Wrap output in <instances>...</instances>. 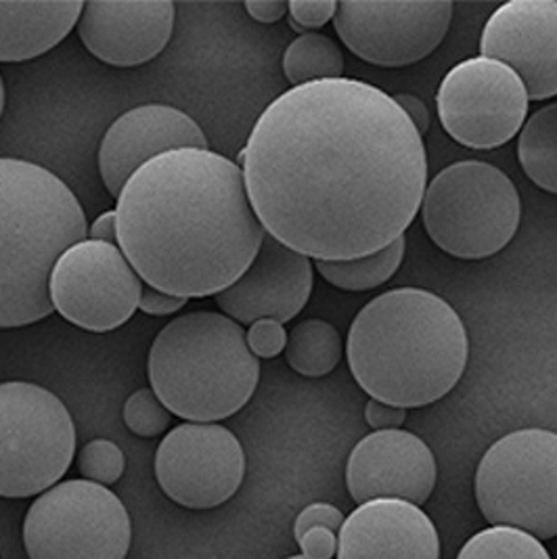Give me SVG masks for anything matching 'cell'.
I'll return each instance as SVG.
<instances>
[{
    "instance_id": "obj_17",
    "label": "cell",
    "mask_w": 557,
    "mask_h": 559,
    "mask_svg": "<svg viewBox=\"0 0 557 559\" xmlns=\"http://www.w3.org/2000/svg\"><path fill=\"white\" fill-rule=\"evenodd\" d=\"M208 150L200 124L170 105L132 107L111 122L99 145V175L109 195L120 198L128 178L143 164L175 150Z\"/></svg>"
},
{
    "instance_id": "obj_35",
    "label": "cell",
    "mask_w": 557,
    "mask_h": 559,
    "mask_svg": "<svg viewBox=\"0 0 557 559\" xmlns=\"http://www.w3.org/2000/svg\"><path fill=\"white\" fill-rule=\"evenodd\" d=\"M394 102L399 103V107L408 116L413 127L417 128V132L424 136L431 122L430 109L426 107V103L417 99L415 95H406V93L394 95Z\"/></svg>"
},
{
    "instance_id": "obj_11",
    "label": "cell",
    "mask_w": 557,
    "mask_h": 559,
    "mask_svg": "<svg viewBox=\"0 0 557 559\" xmlns=\"http://www.w3.org/2000/svg\"><path fill=\"white\" fill-rule=\"evenodd\" d=\"M145 283L118 246L84 239L52 269L49 294L55 310L72 325L107 333L128 323Z\"/></svg>"
},
{
    "instance_id": "obj_19",
    "label": "cell",
    "mask_w": 557,
    "mask_h": 559,
    "mask_svg": "<svg viewBox=\"0 0 557 559\" xmlns=\"http://www.w3.org/2000/svg\"><path fill=\"white\" fill-rule=\"evenodd\" d=\"M337 534V559H440L430 515L399 499L358 506Z\"/></svg>"
},
{
    "instance_id": "obj_18",
    "label": "cell",
    "mask_w": 557,
    "mask_h": 559,
    "mask_svg": "<svg viewBox=\"0 0 557 559\" xmlns=\"http://www.w3.org/2000/svg\"><path fill=\"white\" fill-rule=\"evenodd\" d=\"M175 29L170 0H91L78 20L84 49L114 68H137L166 49Z\"/></svg>"
},
{
    "instance_id": "obj_8",
    "label": "cell",
    "mask_w": 557,
    "mask_h": 559,
    "mask_svg": "<svg viewBox=\"0 0 557 559\" xmlns=\"http://www.w3.org/2000/svg\"><path fill=\"white\" fill-rule=\"evenodd\" d=\"M476 503L486 522L543 538L557 536V433L518 430L481 459Z\"/></svg>"
},
{
    "instance_id": "obj_31",
    "label": "cell",
    "mask_w": 557,
    "mask_h": 559,
    "mask_svg": "<svg viewBox=\"0 0 557 559\" xmlns=\"http://www.w3.org/2000/svg\"><path fill=\"white\" fill-rule=\"evenodd\" d=\"M303 549V558L331 559L337 554V534L330 528H312L298 540Z\"/></svg>"
},
{
    "instance_id": "obj_29",
    "label": "cell",
    "mask_w": 557,
    "mask_h": 559,
    "mask_svg": "<svg viewBox=\"0 0 557 559\" xmlns=\"http://www.w3.org/2000/svg\"><path fill=\"white\" fill-rule=\"evenodd\" d=\"M248 346L256 358H275L285 353L287 346V331L277 321H256L246 333Z\"/></svg>"
},
{
    "instance_id": "obj_28",
    "label": "cell",
    "mask_w": 557,
    "mask_h": 559,
    "mask_svg": "<svg viewBox=\"0 0 557 559\" xmlns=\"http://www.w3.org/2000/svg\"><path fill=\"white\" fill-rule=\"evenodd\" d=\"M337 13V2L333 0H294L289 2V24L300 32L317 29L330 24Z\"/></svg>"
},
{
    "instance_id": "obj_32",
    "label": "cell",
    "mask_w": 557,
    "mask_h": 559,
    "mask_svg": "<svg viewBox=\"0 0 557 559\" xmlns=\"http://www.w3.org/2000/svg\"><path fill=\"white\" fill-rule=\"evenodd\" d=\"M365 419L376 432H386V430H401L405 424V408L392 407L380 401H369L365 407Z\"/></svg>"
},
{
    "instance_id": "obj_20",
    "label": "cell",
    "mask_w": 557,
    "mask_h": 559,
    "mask_svg": "<svg viewBox=\"0 0 557 559\" xmlns=\"http://www.w3.org/2000/svg\"><path fill=\"white\" fill-rule=\"evenodd\" d=\"M84 2H0V63H20L55 49L78 26Z\"/></svg>"
},
{
    "instance_id": "obj_37",
    "label": "cell",
    "mask_w": 557,
    "mask_h": 559,
    "mask_svg": "<svg viewBox=\"0 0 557 559\" xmlns=\"http://www.w3.org/2000/svg\"><path fill=\"white\" fill-rule=\"evenodd\" d=\"M4 102H7V93H4V80L0 76V118H2V111H4Z\"/></svg>"
},
{
    "instance_id": "obj_24",
    "label": "cell",
    "mask_w": 557,
    "mask_h": 559,
    "mask_svg": "<svg viewBox=\"0 0 557 559\" xmlns=\"http://www.w3.org/2000/svg\"><path fill=\"white\" fill-rule=\"evenodd\" d=\"M283 74L294 86L344 78V55L330 36L306 32L283 55Z\"/></svg>"
},
{
    "instance_id": "obj_14",
    "label": "cell",
    "mask_w": 557,
    "mask_h": 559,
    "mask_svg": "<svg viewBox=\"0 0 557 559\" xmlns=\"http://www.w3.org/2000/svg\"><path fill=\"white\" fill-rule=\"evenodd\" d=\"M481 51L506 63L532 102L556 97V0H511L499 7L482 29Z\"/></svg>"
},
{
    "instance_id": "obj_12",
    "label": "cell",
    "mask_w": 557,
    "mask_h": 559,
    "mask_svg": "<svg viewBox=\"0 0 557 559\" xmlns=\"http://www.w3.org/2000/svg\"><path fill=\"white\" fill-rule=\"evenodd\" d=\"M246 453L237 436L218 424H180L155 453V478L178 506L214 509L239 490Z\"/></svg>"
},
{
    "instance_id": "obj_2",
    "label": "cell",
    "mask_w": 557,
    "mask_h": 559,
    "mask_svg": "<svg viewBox=\"0 0 557 559\" xmlns=\"http://www.w3.org/2000/svg\"><path fill=\"white\" fill-rule=\"evenodd\" d=\"M116 229L143 283L187 300L225 292L266 237L241 166L193 147L162 153L128 178Z\"/></svg>"
},
{
    "instance_id": "obj_9",
    "label": "cell",
    "mask_w": 557,
    "mask_h": 559,
    "mask_svg": "<svg viewBox=\"0 0 557 559\" xmlns=\"http://www.w3.org/2000/svg\"><path fill=\"white\" fill-rule=\"evenodd\" d=\"M132 522L107 486L66 480L27 509L24 545L29 559H125Z\"/></svg>"
},
{
    "instance_id": "obj_15",
    "label": "cell",
    "mask_w": 557,
    "mask_h": 559,
    "mask_svg": "<svg viewBox=\"0 0 557 559\" xmlns=\"http://www.w3.org/2000/svg\"><path fill=\"white\" fill-rule=\"evenodd\" d=\"M436 459L415 433L386 430L365 436L348 457L346 486L356 506L399 499L424 506L436 488Z\"/></svg>"
},
{
    "instance_id": "obj_36",
    "label": "cell",
    "mask_w": 557,
    "mask_h": 559,
    "mask_svg": "<svg viewBox=\"0 0 557 559\" xmlns=\"http://www.w3.org/2000/svg\"><path fill=\"white\" fill-rule=\"evenodd\" d=\"M88 239L102 241L109 246H118V229H116V210L114 212H103L102 216L93 223L88 229Z\"/></svg>"
},
{
    "instance_id": "obj_27",
    "label": "cell",
    "mask_w": 557,
    "mask_h": 559,
    "mask_svg": "<svg viewBox=\"0 0 557 559\" xmlns=\"http://www.w3.org/2000/svg\"><path fill=\"white\" fill-rule=\"evenodd\" d=\"M173 413L162 405L152 388H141L125 403V424L128 430L141 438H153L166 432Z\"/></svg>"
},
{
    "instance_id": "obj_21",
    "label": "cell",
    "mask_w": 557,
    "mask_h": 559,
    "mask_svg": "<svg viewBox=\"0 0 557 559\" xmlns=\"http://www.w3.org/2000/svg\"><path fill=\"white\" fill-rule=\"evenodd\" d=\"M518 159L536 187L557 195V103L526 118L518 136Z\"/></svg>"
},
{
    "instance_id": "obj_1",
    "label": "cell",
    "mask_w": 557,
    "mask_h": 559,
    "mask_svg": "<svg viewBox=\"0 0 557 559\" xmlns=\"http://www.w3.org/2000/svg\"><path fill=\"white\" fill-rule=\"evenodd\" d=\"M239 162L266 235L323 262L376 254L405 237L428 187L424 136L394 97L355 78L278 95Z\"/></svg>"
},
{
    "instance_id": "obj_7",
    "label": "cell",
    "mask_w": 557,
    "mask_h": 559,
    "mask_svg": "<svg viewBox=\"0 0 557 559\" xmlns=\"http://www.w3.org/2000/svg\"><path fill=\"white\" fill-rule=\"evenodd\" d=\"M74 455V419L51 390L0 383V497L43 495L66 476Z\"/></svg>"
},
{
    "instance_id": "obj_33",
    "label": "cell",
    "mask_w": 557,
    "mask_h": 559,
    "mask_svg": "<svg viewBox=\"0 0 557 559\" xmlns=\"http://www.w3.org/2000/svg\"><path fill=\"white\" fill-rule=\"evenodd\" d=\"M187 298H178V296H170L164 292H157L150 285L143 287L141 294V302H139V310L152 317H170L177 314L178 310H182V306L187 305Z\"/></svg>"
},
{
    "instance_id": "obj_13",
    "label": "cell",
    "mask_w": 557,
    "mask_h": 559,
    "mask_svg": "<svg viewBox=\"0 0 557 559\" xmlns=\"http://www.w3.org/2000/svg\"><path fill=\"white\" fill-rule=\"evenodd\" d=\"M453 2H337L333 26L346 49L378 68H405L436 51Z\"/></svg>"
},
{
    "instance_id": "obj_16",
    "label": "cell",
    "mask_w": 557,
    "mask_h": 559,
    "mask_svg": "<svg viewBox=\"0 0 557 559\" xmlns=\"http://www.w3.org/2000/svg\"><path fill=\"white\" fill-rule=\"evenodd\" d=\"M312 281L310 258L266 235L250 269L216 296V305L241 328L264 319L283 325L303 312L312 294Z\"/></svg>"
},
{
    "instance_id": "obj_6",
    "label": "cell",
    "mask_w": 557,
    "mask_h": 559,
    "mask_svg": "<svg viewBox=\"0 0 557 559\" xmlns=\"http://www.w3.org/2000/svg\"><path fill=\"white\" fill-rule=\"evenodd\" d=\"M424 227L445 254L482 260L501 252L522 218L515 185L493 164L465 159L447 166L426 187Z\"/></svg>"
},
{
    "instance_id": "obj_10",
    "label": "cell",
    "mask_w": 557,
    "mask_h": 559,
    "mask_svg": "<svg viewBox=\"0 0 557 559\" xmlns=\"http://www.w3.org/2000/svg\"><path fill=\"white\" fill-rule=\"evenodd\" d=\"M529 102L522 80L488 57L457 63L436 93L442 127L470 150H495L511 141L526 122Z\"/></svg>"
},
{
    "instance_id": "obj_34",
    "label": "cell",
    "mask_w": 557,
    "mask_h": 559,
    "mask_svg": "<svg viewBox=\"0 0 557 559\" xmlns=\"http://www.w3.org/2000/svg\"><path fill=\"white\" fill-rule=\"evenodd\" d=\"M244 7L250 17L260 24H275L289 13V2L283 0H248Z\"/></svg>"
},
{
    "instance_id": "obj_38",
    "label": "cell",
    "mask_w": 557,
    "mask_h": 559,
    "mask_svg": "<svg viewBox=\"0 0 557 559\" xmlns=\"http://www.w3.org/2000/svg\"><path fill=\"white\" fill-rule=\"evenodd\" d=\"M287 559H306V558H303V556H294V558H287Z\"/></svg>"
},
{
    "instance_id": "obj_23",
    "label": "cell",
    "mask_w": 557,
    "mask_h": 559,
    "mask_svg": "<svg viewBox=\"0 0 557 559\" xmlns=\"http://www.w3.org/2000/svg\"><path fill=\"white\" fill-rule=\"evenodd\" d=\"M405 237L396 239L388 248L376 254L342 260V262H323L317 260V271L333 287L344 292H369L392 280L405 258Z\"/></svg>"
},
{
    "instance_id": "obj_22",
    "label": "cell",
    "mask_w": 557,
    "mask_h": 559,
    "mask_svg": "<svg viewBox=\"0 0 557 559\" xmlns=\"http://www.w3.org/2000/svg\"><path fill=\"white\" fill-rule=\"evenodd\" d=\"M344 344L340 331L323 319H306L287 333V365L305 378H323L340 365Z\"/></svg>"
},
{
    "instance_id": "obj_4",
    "label": "cell",
    "mask_w": 557,
    "mask_h": 559,
    "mask_svg": "<svg viewBox=\"0 0 557 559\" xmlns=\"http://www.w3.org/2000/svg\"><path fill=\"white\" fill-rule=\"evenodd\" d=\"M86 237V214L61 178L34 162L0 157V330L51 317L52 269Z\"/></svg>"
},
{
    "instance_id": "obj_30",
    "label": "cell",
    "mask_w": 557,
    "mask_h": 559,
    "mask_svg": "<svg viewBox=\"0 0 557 559\" xmlns=\"http://www.w3.org/2000/svg\"><path fill=\"white\" fill-rule=\"evenodd\" d=\"M344 520H346L344 513L340 509L333 508L331 503H312L303 509L300 515L296 518L294 536H296V540H300L312 528H330L331 533L337 534Z\"/></svg>"
},
{
    "instance_id": "obj_26",
    "label": "cell",
    "mask_w": 557,
    "mask_h": 559,
    "mask_svg": "<svg viewBox=\"0 0 557 559\" xmlns=\"http://www.w3.org/2000/svg\"><path fill=\"white\" fill-rule=\"evenodd\" d=\"M78 469L84 476V480L109 486L122 478L127 469V457L116 442L107 438H97L82 447L78 455Z\"/></svg>"
},
{
    "instance_id": "obj_3",
    "label": "cell",
    "mask_w": 557,
    "mask_h": 559,
    "mask_svg": "<svg viewBox=\"0 0 557 559\" xmlns=\"http://www.w3.org/2000/svg\"><path fill=\"white\" fill-rule=\"evenodd\" d=\"M346 355L353 378L374 401L406 411L428 407L455 388L470 342L453 306L426 289L403 287L356 314Z\"/></svg>"
},
{
    "instance_id": "obj_5",
    "label": "cell",
    "mask_w": 557,
    "mask_h": 559,
    "mask_svg": "<svg viewBox=\"0 0 557 559\" xmlns=\"http://www.w3.org/2000/svg\"><path fill=\"white\" fill-rule=\"evenodd\" d=\"M147 378L180 419L214 424L246 407L260 380L246 331L227 314L198 310L173 319L153 340Z\"/></svg>"
},
{
    "instance_id": "obj_25",
    "label": "cell",
    "mask_w": 557,
    "mask_h": 559,
    "mask_svg": "<svg viewBox=\"0 0 557 559\" xmlns=\"http://www.w3.org/2000/svg\"><path fill=\"white\" fill-rule=\"evenodd\" d=\"M457 559H552V556L532 534L509 526H490L474 534Z\"/></svg>"
}]
</instances>
